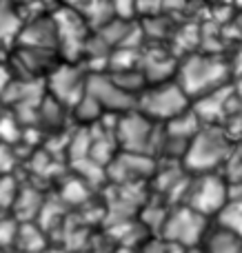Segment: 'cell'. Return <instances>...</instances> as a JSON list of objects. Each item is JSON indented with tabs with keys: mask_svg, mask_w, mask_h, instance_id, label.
Returning a JSON list of instances; mask_svg holds the SVG:
<instances>
[{
	"mask_svg": "<svg viewBox=\"0 0 242 253\" xmlns=\"http://www.w3.org/2000/svg\"><path fill=\"white\" fill-rule=\"evenodd\" d=\"M176 83L189 96V100L202 98L231 83L229 60L227 56L213 51H191L178 60Z\"/></svg>",
	"mask_w": 242,
	"mask_h": 253,
	"instance_id": "1",
	"label": "cell"
},
{
	"mask_svg": "<svg viewBox=\"0 0 242 253\" xmlns=\"http://www.w3.org/2000/svg\"><path fill=\"white\" fill-rule=\"evenodd\" d=\"M234 138L222 125H202L191 138L182 165L189 173L220 171L234 158Z\"/></svg>",
	"mask_w": 242,
	"mask_h": 253,
	"instance_id": "2",
	"label": "cell"
},
{
	"mask_svg": "<svg viewBox=\"0 0 242 253\" xmlns=\"http://www.w3.org/2000/svg\"><path fill=\"white\" fill-rule=\"evenodd\" d=\"M189 107H191L189 96L182 91V87L176 83V78L164 80V83H156V84H147L140 91L136 102V109L142 111L147 118H151L158 125L173 120L182 111L189 109Z\"/></svg>",
	"mask_w": 242,
	"mask_h": 253,
	"instance_id": "3",
	"label": "cell"
},
{
	"mask_svg": "<svg viewBox=\"0 0 242 253\" xmlns=\"http://www.w3.org/2000/svg\"><path fill=\"white\" fill-rule=\"evenodd\" d=\"M227 200H229V180L220 171H204V173H191L182 205L213 220L227 205Z\"/></svg>",
	"mask_w": 242,
	"mask_h": 253,
	"instance_id": "4",
	"label": "cell"
},
{
	"mask_svg": "<svg viewBox=\"0 0 242 253\" xmlns=\"http://www.w3.org/2000/svg\"><path fill=\"white\" fill-rule=\"evenodd\" d=\"M160 133V125L147 118L142 111L131 109L116 116L114 135L120 151L147 153L151 156V149L156 147V138Z\"/></svg>",
	"mask_w": 242,
	"mask_h": 253,
	"instance_id": "5",
	"label": "cell"
},
{
	"mask_svg": "<svg viewBox=\"0 0 242 253\" xmlns=\"http://www.w3.org/2000/svg\"><path fill=\"white\" fill-rule=\"evenodd\" d=\"M51 16L58 31V53L69 62H78L84 56V44L93 29L78 9L67 4H60Z\"/></svg>",
	"mask_w": 242,
	"mask_h": 253,
	"instance_id": "6",
	"label": "cell"
},
{
	"mask_svg": "<svg viewBox=\"0 0 242 253\" xmlns=\"http://www.w3.org/2000/svg\"><path fill=\"white\" fill-rule=\"evenodd\" d=\"M211 220L200 215L191 207L180 205L167 213V220L162 224V236L169 245H176L180 249H191L202 242L204 233H207Z\"/></svg>",
	"mask_w": 242,
	"mask_h": 253,
	"instance_id": "7",
	"label": "cell"
},
{
	"mask_svg": "<svg viewBox=\"0 0 242 253\" xmlns=\"http://www.w3.org/2000/svg\"><path fill=\"white\" fill-rule=\"evenodd\" d=\"M89 71L82 69L78 62L62 60L53 67L44 78V89L51 98H56L60 105L71 111V107L87 93Z\"/></svg>",
	"mask_w": 242,
	"mask_h": 253,
	"instance_id": "8",
	"label": "cell"
},
{
	"mask_svg": "<svg viewBox=\"0 0 242 253\" xmlns=\"http://www.w3.org/2000/svg\"><path fill=\"white\" fill-rule=\"evenodd\" d=\"M87 93H91L105 114H124V111L136 109L138 98L127 93L122 87L116 84V80L109 76V71H96L87 78Z\"/></svg>",
	"mask_w": 242,
	"mask_h": 253,
	"instance_id": "9",
	"label": "cell"
},
{
	"mask_svg": "<svg viewBox=\"0 0 242 253\" xmlns=\"http://www.w3.org/2000/svg\"><path fill=\"white\" fill-rule=\"evenodd\" d=\"M16 44H25V47H34V49H53V51H58V31H56V22H53L51 13L27 18L25 27H22V31H20V38H18Z\"/></svg>",
	"mask_w": 242,
	"mask_h": 253,
	"instance_id": "10",
	"label": "cell"
},
{
	"mask_svg": "<svg viewBox=\"0 0 242 253\" xmlns=\"http://www.w3.org/2000/svg\"><path fill=\"white\" fill-rule=\"evenodd\" d=\"M176 67L178 58L176 53L164 51V49H140V60H138V69L142 71L147 84L164 83V80L176 78Z\"/></svg>",
	"mask_w": 242,
	"mask_h": 253,
	"instance_id": "11",
	"label": "cell"
},
{
	"mask_svg": "<svg viewBox=\"0 0 242 253\" xmlns=\"http://www.w3.org/2000/svg\"><path fill=\"white\" fill-rule=\"evenodd\" d=\"M198 249L202 253H242V238L211 220Z\"/></svg>",
	"mask_w": 242,
	"mask_h": 253,
	"instance_id": "12",
	"label": "cell"
},
{
	"mask_svg": "<svg viewBox=\"0 0 242 253\" xmlns=\"http://www.w3.org/2000/svg\"><path fill=\"white\" fill-rule=\"evenodd\" d=\"M22 27H25V16L20 7L11 0H0V47H16Z\"/></svg>",
	"mask_w": 242,
	"mask_h": 253,
	"instance_id": "13",
	"label": "cell"
},
{
	"mask_svg": "<svg viewBox=\"0 0 242 253\" xmlns=\"http://www.w3.org/2000/svg\"><path fill=\"white\" fill-rule=\"evenodd\" d=\"M13 247L18 253H38L44 249V233L34 220H18V233Z\"/></svg>",
	"mask_w": 242,
	"mask_h": 253,
	"instance_id": "14",
	"label": "cell"
},
{
	"mask_svg": "<svg viewBox=\"0 0 242 253\" xmlns=\"http://www.w3.org/2000/svg\"><path fill=\"white\" fill-rule=\"evenodd\" d=\"M78 11L84 16L91 29H98V27L107 25L111 18H116V9L111 0H84V4Z\"/></svg>",
	"mask_w": 242,
	"mask_h": 253,
	"instance_id": "15",
	"label": "cell"
},
{
	"mask_svg": "<svg viewBox=\"0 0 242 253\" xmlns=\"http://www.w3.org/2000/svg\"><path fill=\"white\" fill-rule=\"evenodd\" d=\"M71 114H74L82 125L89 126V125L100 123L102 116H105V109H102L100 102H98L91 93H84V96L71 107Z\"/></svg>",
	"mask_w": 242,
	"mask_h": 253,
	"instance_id": "16",
	"label": "cell"
},
{
	"mask_svg": "<svg viewBox=\"0 0 242 253\" xmlns=\"http://www.w3.org/2000/svg\"><path fill=\"white\" fill-rule=\"evenodd\" d=\"M18 220L16 218H0V249H9L16 242Z\"/></svg>",
	"mask_w": 242,
	"mask_h": 253,
	"instance_id": "17",
	"label": "cell"
},
{
	"mask_svg": "<svg viewBox=\"0 0 242 253\" xmlns=\"http://www.w3.org/2000/svg\"><path fill=\"white\" fill-rule=\"evenodd\" d=\"M18 187L13 184V180L9 175H0V209H7L16 202Z\"/></svg>",
	"mask_w": 242,
	"mask_h": 253,
	"instance_id": "18",
	"label": "cell"
},
{
	"mask_svg": "<svg viewBox=\"0 0 242 253\" xmlns=\"http://www.w3.org/2000/svg\"><path fill=\"white\" fill-rule=\"evenodd\" d=\"M164 0H136V16H154L162 11Z\"/></svg>",
	"mask_w": 242,
	"mask_h": 253,
	"instance_id": "19",
	"label": "cell"
},
{
	"mask_svg": "<svg viewBox=\"0 0 242 253\" xmlns=\"http://www.w3.org/2000/svg\"><path fill=\"white\" fill-rule=\"evenodd\" d=\"M116 9V16L120 18H133L136 16V0H111Z\"/></svg>",
	"mask_w": 242,
	"mask_h": 253,
	"instance_id": "20",
	"label": "cell"
},
{
	"mask_svg": "<svg viewBox=\"0 0 242 253\" xmlns=\"http://www.w3.org/2000/svg\"><path fill=\"white\" fill-rule=\"evenodd\" d=\"M13 80H16V76H13L11 67H9L7 62L0 60V98H2L4 93H7V89L11 87Z\"/></svg>",
	"mask_w": 242,
	"mask_h": 253,
	"instance_id": "21",
	"label": "cell"
},
{
	"mask_svg": "<svg viewBox=\"0 0 242 253\" xmlns=\"http://www.w3.org/2000/svg\"><path fill=\"white\" fill-rule=\"evenodd\" d=\"M185 7H187V0H164V2H162V11H160V13L182 11Z\"/></svg>",
	"mask_w": 242,
	"mask_h": 253,
	"instance_id": "22",
	"label": "cell"
},
{
	"mask_svg": "<svg viewBox=\"0 0 242 253\" xmlns=\"http://www.w3.org/2000/svg\"><path fill=\"white\" fill-rule=\"evenodd\" d=\"M62 4H67V7H74V9H80L84 4V0H62Z\"/></svg>",
	"mask_w": 242,
	"mask_h": 253,
	"instance_id": "23",
	"label": "cell"
},
{
	"mask_svg": "<svg viewBox=\"0 0 242 253\" xmlns=\"http://www.w3.org/2000/svg\"><path fill=\"white\" fill-rule=\"evenodd\" d=\"M13 4H18V7H20V4H25V2H29V0H11Z\"/></svg>",
	"mask_w": 242,
	"mask_h": 253,
	"instance_id": "24",
	"label": "cell"
},
{
	"mask_svg": "<svg viewBox=\"0 0 242 253\" xmlns=\"http://www.w3.org/2000/svg\"><path fill=\"white\" fill-rule=\"evenodd\" d=\"M240 34H242V16H240Z\"/></svg>",
	"mask_w": 242,
	"mask_h": 253,
	"instance_id": "25",
	"label": "cell"
},
{
	"mask_svg": "<svg viewBox=\"0 0 242 253\" xmlns=\"http://www.w3.org/2000/svg\"><path fill=\"white\" fill-rule=\"evenodd\" d=\"M0 51H2V47H0ZM0 58H2V53H0Z\"/></svg>",
	"mask_w": 242,
	"mask_h": 253,
	"instance_id": "26",
	"label": "cell"
},
{
	"mask_svg": "<svg viewBox=\"0 0 242 253\" xmlns=\"http://www.w3.org/2000/svg\"><path fill=\"white\" fill-rule=\"evenodd\" d=\"M0 253H4V251H2V249H0Z\"/></svg>",
	"mask_w": 242,
	"mask_h": 253,
	"instance_id": "27",
	"label": "cell"
}]
</instances>
